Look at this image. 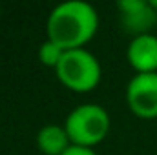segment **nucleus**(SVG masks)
<instances>
[{
    "instance_id": "nucleus-1",
    "label": "nucleus",
    "mask_w": 157,
    "mask_h": 155,
    "mask_svg": "<svg viewBox=\"0 0 157 155\" xmlns=\"http://www.w3.org/2000/svg\"><path fill=\"white\" fill-rule=\"evenodd\" d=\"M97 29V9L84 0H68L55 6L46 20L48 40H53L64 51L84 47L95 37Z\"/></svg>"
},
{
    "instance_id": "nucleus-2",
    "label": "nucleus",
    "mask_w": 157,
    "mask_h": 155,
    "mask_svg": "<svg viewBox=\"0 0 157 155\" xmlns=\"http://www.w3.org/2000/svg\"><path fill=\"white\" fill-rule=\"evenodd\" d=\"M110 113L93 102L73 108L64 120V130L71 144L84 148H93L102 142L110 133Z\"/></svg>"
},
{
    "instance_id": "nucleus-3",
    "label": "nucleus",
    "mask_w": 157,
    "mask_h": 155,
    "mask_svg": "<svg viewBox=\"0 0 157 155\" xmlns=\"http://www.w3.org/2000/svg\"><path fill=\"white\" fill-rule=\"evenodd\" d=\"M55 75L59 82L75 93L93 91L102 77L101 64L97 57L86 47L64 51L59 66L55 68Z\"/></svg>"
},
{
    "instance_id": "nucleus-4",
    "label": "nucleus",
    "mask_w": 157,
    "mask_h": 155,
    "mask_svg": "<svg viewBox=\"0 0 157 155\" xmlns=\"http://www.w3.org/2000/svg\"><path fill=\"white\" fill-rule=\"evenodd\" d=\"M126 102L139 119H157V73H135L126 86Z\"/></svg>"
},
{
    "instance_id": "nucleus-5",
    "label": "nucleus",
    "mask_w": 157,
    "mask_h": 155,
    "mask_svg": "<svg viewBox=\"0 0 157 155\" xmlns=\"http://www.w3.org/2000/svg\"><path fill=\"white\" fill-rule=\"evenodd\" d=\"M117 11L124 29L133 37L152 33L150 29L157 26V13L152 9L150 0H119Z\"/></svg>"
},
{
    "instance_id": "nucleus-6",
    "label": "nucleus",
    "mask_w": 157,
    "mask_h": 155,
    "mask_svg": "<svg viewBox=\"0 0 157 155\" xmlns=\"http://www.w3.org/2000/svg\"><path fill=\"white\" fill-rule=\"evenodd\" d=\"M126 59L135 73H157V35L133 37L128 44Z\"/></svg>"
},
{
    "instance_id": "nucleus-7",
    "label": "nucleus",
    "mask_w": 157,
    "mask_h": 155,
    "mask_svg": "<svg viewBox=\"0 0 157 155\" xmlns=\"http://www.w3.org/2000/svg\"><path fill=\"white\" fill-rule=\"evenodd\" d=\"M37 146L44 155H62L70 146L71 141L60 124H46L37 133Z\"/></svg>"
},
{
    "instance_id": "nucleus-8",
    "label": "nucleus",
    "mask_w": 157,
    "mask_h": 155,
    "mask_svg": "<svg viewBox=\"0 0 157 155\" xmlns=\"http://www.w3.org/2000/svg\"><path fill=\"white\" fill-rule=\"evenodd\" d=\"M62 55H64V49H62L59 44H55L53 40H46V42H42V46L39 47L40 62H42L44 66H48V68H53V70L59 66Z\"/></svg>"
},
{
    "instance_id": "nucleus-9",
    "label": "nucleus",
    "mask_w": 157,
    "mask_h": 155,
    "mask_svg": "<svg viewBox=\"0 0 157 155\" xmlns=\"http://www.w3.org/2000/svg\"><path fill=\"white\" fill-rule=\"evenodd\" d=\"M62 155H97L93 148H84V146H70Z\"/></svg>"
},
{
    "instance_id": "nucleus-10",
    "label": "nucleus",
    "mask_w": 157,
    "mask_h": 155,
    "mask_svg": "<svg viewBox=\"0 0 157 155\" xmlns=\"http://www.w3.org/2000/svg\"><path fill=\"white\" fill-rule=\"evenodd\" d=\"M150 6H152V9L157 13V0H150Z\"/></svg>"
}]
</instances>
